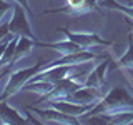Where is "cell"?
I'll list each match as a JSON object with an SVG mask.
<instances>
[{
	"label": "cell",
	"mask_w": 133,
	"mask_h": 125,
	"mask_svg": "<svg viewBox=\"0 0 133 125\" xmlns=\"http://www.w3.org/2000/svg\"><path fill=\"white\" fill-rule=\"evenodd\" d=\"M128 110H133V97L128 93V90L125 87L118 85L103 95V98L87 115H98V114L116 115V114L128 112Z\"/></svg>",
	"instance_id": "obj_1"
},
{
	"label": "cell",
	"mask_w": 133,
	"mask_h": 125,
	"mask_svg": "<svg viewBox=\"0 0 133 125\" xmlns=\"http://www.w3.org/2000/svg\"><path fill=\"white\" fill-rule=\"evenodd\" d=\"M47 64H48V62L40 60V62H37L33 67H27V68L12 72L10 75H8V80L5 83V89H3L2 93H0V100H7L8 97H12V95L18 93L20 90H23L25 83H28L37 73L42 72V70L47 67Z\"/></svg>",
	"instance_id": "obj_2"
},
{
	"label": "cell",
	"mask_w": 133,
	"mask_h": 125,
	"mask_svg": "<svg viewBox=\"0 0 133 125\" xmlns=\"http://www.w3.org/2000/svg\"><path fill=\"white\" fill-rule=\"evenodd\" d=\"M100 10V5L97 3V0H66V3L62 8H48L43 12V15L50 14H66V15H85L88 12Z\"/></svg>",
	"instance_id": "obj_3"
},
{
	"label": "cell",
	"mask_w": 133,
	"mask_h": 125,
	"mask_svg": "<svg viewBox=\"0 0 133 125\" xmlns=\"http://www.w3.org/2000/svg\"><path fill=\"white\" fill-rule=\"evenodd\" d=\"M8 28H10L12 35L28 37V39L37 40V37L33 35V30L30 27V22H28L27 15H25V8L17 2H14V15H12L10 22H8Z\"/></svg>",
	"instance_id": "obj_4"
},
{
	"label": "cell",
	"mask_w": 133,
	"mask_h": 125,
	"mask_svg": "<svg viewBox=\"0 0 133 125\" xmlns=\"http://www.w3.org/2000/svg\"><path fill=\"white\" fill-rule=\"evenodd\" d=\"M80 87H83L80 82H75L73 78L66 77L62 78L60 82H57L53 85V89L45 95H40V98L37 102H50V100H68V97L73 93L75 90H78Z\"/></svg>",
	"instance_id": "obj_5"
},
{
	"label": "cell",
	"mask_w": 133,
	"mask_h": 125,
	"mask_svg": "<svg viewBox=\"0 0 133 125\" xmlns=\"http://www.w3.org/2000/svg\"><path fill=\"white\" fill-rule=\"evenodd\" d=\"M57 32L65 33L66 39L72 40V42H75L77 45H80V48H82V50H90L91 47H95V45H103V47H107V45H113V42H110V40H103L100 35H97V33L72 32V30H68V28H58Z\"/></svg>",
	"instance_id": "obj_6"
},
{
	"label": "cell",
	"mask_w": 133,
	"mask_h": 125,
	"mask_svg": "<svg viewBox=\"0 0 133 125\" xmlns=\"http://www.w3.org/2000/svg\"><path fill=\"white\" fill-rule=\"evenodd\" d=\"M28 110H32L33 114L38 115V118H42L43 122H55V123H72V125H77L80 123V118L78 117H73V115H68L65 112L58 110V108H37L30 105Z\"/></svg>",
	"instance_id": "obj_7"
},
{
	"label": "cell",
	"mask_w": 133,
	"mask_h": 125,
	"mask_svg": "<svg viewBox=\"0 0 133 125\" xmlns=\"http://www.w3.org/2000/svg\"><path fill=\"white\" fill-rule=\"evenodd\" d=\"M0 122L3 125H22V123H38L33 117H23L18 110L12 108L5 100H0Z\"/></svg>",
	"instance_id": "obj_8"
},
{
	"label": "cell",
	"mask_w": 133,
	"mask_h": 125,
	"mask_svg": "<svg viewBox=\"0 0 133 125\" xmlns=\"http://www.w3.org/2000/svg\"><path fill=\"white\" fill-rule=\"evenodd\" d=\"M48 103H50V107L58 108V110L65 112V114H68V115L78 117V118H80L82 115H87L91 108L97 105V103H75L72 100H50Z\"/></svg>",
	"instance_id": "obj_9"
},
{
	"label": "cell",
	"mask_w": 133,
	"mask_h": 125,
	"mask_svg": "<svg viewBox=\"0 0 133 125\" xmlns=\"http://www.w3.org/2000/svg\"><path fill=\"white\" fill-rule=\"evenodd\" d=\"M108 65H110V62L105 58L102 64H98L97 67H93V68L90 70L87 80H85V87H91V89H100V90H102L103 87H105V82H107Z\"/></svg>",
	"instance_id": "obj_10"
},
{
	"label": "cell",
	"mask_w": 133,
	"mask_h": 125,
	"mask_svg": "<svg viewBox=\"0 0 133 125\" xmlns=\"http://www.w3.org/2000/svg\"><path fill=\"white\" fill-rule=\"evenodd\" d=\"M37 42H38V40H35V39L18 37V42H17V47H15V53H14V57H12V62H10V65H8V67L14 68V65L20 60V58H23L25 55H28V53L32 52L33 45H37Z\"/></svg>",
	"instance_id": "obj_11"
},
{
	"label": "cell",
	"mask_w": 133,
	"mask_h": 125,
	"mask_svg": "<svg viewBox=\"0 0 133 125\" xmlns=\"http://www.w3.org/2000/svg\"><path fill=\"white\" fill-rule=\"evenodd\" d=\"M37 45L38 47H45V48H52V50H57V52H60L62 55H68V53H75V52H80V45H77L75 42L68 40L66 39L65 42H57V43H42L38 40L37 42Z\"/></svg>",
	"instance_id": "obj_12"
},
{
	"label": "cell",
	"mask_w": 133,
	"mask_h": 125,
	"mask_svg": "<svg viewBox=\"0 0 133 125\" xmlns=\"http://www.w3.org/2000/svg\"><path fill=\"white\" fill-rule=\"evenodd\" d=\"M102 7L108 8V10H118V12H122L127 18L133 20V7L131 5H122V3H118L116 0H105V2H102Z\"/></svg>",
	"instance_id": "obj_13"
},
{
	"label": "cell",
	"mask_w": 133,
	"mask_h": 125,
	"mask_svg": "<svg viewBox=\"0 0 133 125\" xmlns=\"http://www.w3.org/2000/svg\"><path fill=\"white\" fill-rule=\"evenodd\" d=\"M118 67H122V68H133V35L131 33H130V40H128V50L118 60Z\"/></svg>",
	"instance_id": "obj_14"
},
{
	"label": "cell",
	"mask_w": 133,
	"mask_h": 125,
	"mask_svg": "<svg viewBox=\"0 0 133 125\" xmlns=\"http://www.w3.org/2000/svg\"><path fill=\"white\" fill-rule=\"evenodd\" d=\"M10 10H14V2H7V0H0V22L3 20Z\"/></svg>",
	"instance_id": "obj_15"
},
{
	"label": "cell",
	"mask_w": 133,
	"mask_h": 125,
	"mask_svg": "<svg viewBox=\"0 0 133 125\" xmlns=\"http://www.w3.org/2000/svg\"><path fill=\"white\" fill-rule=\"evenodd\" d=\"M12 2H17V3H20L25 10H27V14H32V10H30V3H28V0H12Z\"/></svg>",
	"instance_id": "obj_16"
},
{
	"label": "cell",
	"mask_w": 133,
	"mask_h": 125,
	"mask_svg": "<svg viewBox=\"0 0 133 125\" xmlns=\"http://www.w3.org/2000/svg\"><path fill=\"white\" fill-rule=\"evenodd\" d=\"M127 20H128V23H130L131 27H133V20H130V18H127Z\"/></svg>",
	"instance_id": "obj_17"
},
{
	"label": "cell",
	"mask_w": 133,
	"mask_h": 125,
	"mask_svg": "<svg viewBox=\"0 0 133 125\" xmlns=\"http://www.w3.org/2000/svg\"><path fill=\"white\" fill-rule=\"evenodd\" d=\"M130 5H131V7H133V2H131V3H130Z\"/></svg>",
	"instance_id": "obj_18"
}]
</instances>
